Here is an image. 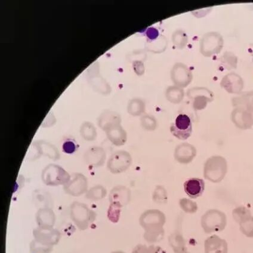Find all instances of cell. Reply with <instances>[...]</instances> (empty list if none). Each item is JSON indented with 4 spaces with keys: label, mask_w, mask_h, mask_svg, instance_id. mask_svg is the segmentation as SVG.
Segmentation results:
<instances>
[{
    "label": "cell",
    "mask_w": 253,
    "mask_h": 253,
    "mask_svg": "<svg viewBox=\"0 0 253 253\" xmlns=\"http://www.w3.org/2000/svg\"><path fill=\"white\" fill-rule=\"evenodd\" d=\"M166 217L163 212L156 211H146L140 218V224L145 229V240L149 243L160 242L163 240Z\"/></svg>",
    "instance_id": "1"
},
{
    "label": "cell",
    "mask_w": 253,
    "mask_h": 253,
    "mask_svg": "<svg viewBox=\"0 0 253 253\" xmlns=\"http://www.w3.org/2000/svg\"><path fill=\"white\" fill-rule=\"evenodd\" d=\"M70 216L80 231L87 229L96 218V213L84 203L74 202L70 207Z\"/></svg>",
    "instance_id": "2"
},
{
    "label": "cell",
    "mask_w": 253,
    "mask_h": 253,
    "mask_svg": "<svg viewBox=\"0 0 253 253\" xmlns=\"http://www.w3.org/2000/svg\"><path fill=\"white\" fill-rule=\"evenodd\" d=\"M71 179L70 174L62 167L56 164L47 165L42 172V182L47 186H64Z\"/></svg>",
    "instance_id": "3"
},
{
    "label": "cell",
    "mask_w": 253,
    "mask_h": 253,
    "mask_svg": "<svg viewBox=\"0 0 253 253\" xmlns=\"http://www.w3.org/2000/svg\"><path fill=\"white\" fill-rule=\"evenodd\" d=\"M29 160H36L42 156L47 157L53 161L59 160L60 155L58 149L51 143L39 140L34 142L28 153Z\"/></svg>",
    "instance_id": "4"
},
{
    "label": "cell",
    "mask_w": 253,
    "mask_h": 253,
    "mask_svg": "<svg viewBox=\"0 0 253 253\" xmlns=\"http://www.w3.org/2000/svg\"><path fill=\"white\" fill-rule=\"evenodd\" d=\"M202 226L207 234L220 232L225 229L226 224L225 215L217 211H211L204 214Z\"/></svg>",
    "instance_id": "5"
},
{
    "label": "cell",
    "mask_w": 253,
    "mask_h": 253,
    "mask_svg": "<svg viewBox=\"0 0 253 253\" xmlns=\"http://www.w3.org/2000/svg\"><path fill=\"white\" fill-rule=\"evenodd\" d=\"M170 130L177 139L183 140L188 139L192 132L191 119L186 114H179L172 123Z\"/></svg>",
    "instance_id": "6"
},
{
    "label": "cell",
    "mask_w": 253,
    "mask_h": 253,
    "mask_svg": "<svg viewBox=\"0 0 253 253\" xmlns=\"http://www.w3.org/2000/svg\"><path fill=\"white\" fill-rule=\"evenodd\" d=\"M66 194L72 197H80L88 191V180L84 174L75 173L69 182L63 186Z\"/></svg>",
    "instance_id": "7"
},
{
    "label": "cell",
    "mask_w": 253,
    "mask_h": 253,
    "mask_svg": "<svg viewBox=\"0 0 253 253\" xmlns=\"http://www.w3.org/2000/svg\"><path fill=\"white\" fill-rule=\"evenodd\" d=\"M34 240L49 246H54L59 243L61 234L54 228H42L37 227L33 231Z\"/></svg>",
    "instance_id": "8"
},
{
    "label": "cell",
    "mask_w": 253,
    "mask_h": 253,
    "mask_svg": "<svg viewBox=\"0 0 253 253\" xmlns=\"http://www.w3.org/2000/svg\"><path fill=\"white\" fill-rule=\"evenodd\" d=\"M131 162L130 155L125 151H119L112 155L108 167L113 173H120L126 170Z\"/></svg>",
    "instance_id": "9"
},
{
    "label": "cell",
    "mask_w": 253,
    "mask_h": 253,
    "mask_svg": "<svg viewBox=\"0 0 253 253\" xmlns=\"http://www.w3.org/2000/svg\"><path fill=\"white\" fill-rule=\"evenodd\" d=\"M105 158L104 150L102 148L97 146L89 148L84 155L85 165L94 168L102 166L105 162Z\"/></svg>",
    "instance_id": "10"
},
{
    "label": "cell",
    "mask_w": 253,
    "mask_h": 253,
    "mask_svg": "<svg viewBox=\"0 0 253 253\" xmlns=\"http://www.w3.org/2000/svg\"><path fill=\"white\" fill-rule=\"evenodd\" d=\"M205 253H228V244L216 235L211 236L204 242Z\"/></svg>",
    "instance_id": "11"
},
{
    "label": "cell",
    "mask_w": 253,
    "mask_h": 253,
    "mask_svg": "<svg viewBox=\"0 0 253 253\" xmlns=\"http://www.w3.org/2000/svg\"><path fill=\"white\" fill-rule=\"evenodd\" d=\"M36 222L39 228H53L56 222V215L50 208L39 209L36 215Z\"/></svg>",
    "instance_id": "12"
},
{
    "label": "cell",
    "mask_w": 253,
    "mask_h": 253,
    "mask_svg": "<svg viewBox=\"0 0 253 253\" xmlns=\"http://www.w3.org/2000/svg\"><path fill=\"white\" fill-rule=\"evenodd\" d=\"M186 194L192 199H195L203 195L205 189V182L198 178H191L184 184Z\"/></svg>",
    "instance_id": "13"
},
{
    "label": "cell",
    "mask_w": 253,
    "mask_h": 253,
    "mask_svg": "<svg viewBox=\"0 0 253 253\" xmlns=\"http://www.w3.org/2000/svg\"><path fill=\"white\" fill-rule=\"evenodd\" d=\"M130 191L125 187H117L112 191L109 195V201L111 204H114L122 208L130 201Z\"/></svg>",
    "instance_id": "14"
},
{
    "label": "cell",
    "mask_w": 253,
    "mask_h": 253,
    "mask_svg": "<svg viewBox=\"0 0 253 253\" xmlns=\"http://www.w3.org/2000/svg\"><path fill=\"white\" fill-rule=\"evenodd\" d=\"M33 201L37 208L40 209L50 208L53 205L52 198L48 192L42 190H37L34 192Z\"/></svg>",
    "instance_id": "15"
},
{
    "label": "cell",
    "mask_w": 253,
    "mask_h": 253,
    "mask_svg": "<svg viewBox=\"0 0 253 253\" xmlns=\"http://www.w3.org/2000/svg\"><path fill=\"white\" fill-rule=\"evenodd\" d=\"M169 244L174 253H189L186 241L180 233H174L169 237Z\"/></svg>",
    "instance_id": "16"
},
{
    "label": "cell",
    "mask_w": 253,
    "mask_h": 253,
    "mask_svg": "<svg viewBox=\"0 0 253 253\" xmlns=\"http://www.w3.org/2000/svg\"><path fill=\"white\" fill-rule=\"evenodd\" d=\"M108 135L109 140L114 145L121 146L125 144L126 134L122 128L115 127L111 128L108 131Z\"/></svg>",
    "instance_id": "17"
},
{
    "label": "cell",
    "mask_w": 253,
    "mask_h": 253,
    "mask_svg": "<svg viewBox=\"0 0 253 253\" xmlns=\"http://www.w3.org/2000/svg\"><path fill=\"white\" fill-rule=\"evenodd\" d=\"M106 195V190L100 185L92 187L85 194V198L92 201H98L102 199Z\"/></svg>",
    "instance_id": "18"
},
{
    "label": "cell",
    "mask_w": 253,
    "mask_h": 253,
    "mask_svg": "<svg viewBox=\"0 0 253 253\" xmlns=\"http://www.w3.org/2000/svg\"><path fill=\"white\" fill-rule=\"evenodd\" d=\"M53 250V247L45 245L36 240L31 241L30 246L31 253H50Z\"/></svg>",
    "instance_id": "19"
},
{
    "label": "cell",
    "mask_w": 253,
    "mask_h": 253,
    "mask_svg": "<svg viewBox=\"0 0 253 253\" xmlns=\"http://www.w3.org/2000/svg\"><path fill=\"white\" fill-rule=\"evenodd\" d=\"M81 135L85 140H94L96 137V131L92 124L85 123L81 128Z\"/></svg>",
    "instance_id": "20"
},
{
    "label": "cell",
    "mask_w": 253,
    "mask_h": 253,
    "mask_svg": "<svg viewBox=\"0 0 253 253\" xmlns=\"http://www.w3.org/2000/svg\"><path fill=\"white\" fill-rule=\"evenodd\" d=\"M79 149L77 143L73 139L65 141L62 145V151L66 154L71 155L76 152Z\"/></svg>",
    "instance_id": "21"
},
{
    "label": "cell",
    "mask_w": 253,
    "mask_h": 253,
    "mask_svg": "<svg viewBox=\"0 0 253 253\" xmlns=\"http://www.w3.org/2000/svg\"><path fill=\"white\" fill-rule=\"evenodd\" d=\"M241 231L246 237L253 238V218L241 223Z\"/></svg>",
    "instance_id": "22"
},
{
    "label": "cell",
    "mask_w": 253,
    "mask_h": 253,
    "mask_svg": "<svg viewBox=\"0 0 253 253\" xmlns=\"http://www.w3.org/2000/svg\"><path fill=\"white\" fill-rule=\"evenodd\" d=\"M235 220L243 223L244 221L249 219L250 212L245 208L236 209L234 212Z\"/></svg>",
    "instance_id": "23"
},
{
    "label": "cell",
    "mask_w": 253,
    "mask_h": 253,
    "mask_svg": "<svg viewBox=\"0 0 253 253\" xmlns=\"http://www.w3.org/2000/svg\"><path fill=\"white\" fill-rule=\"evenodd\" d=\"M120 207L111 204L109 207L108 211V217L109 220L113 221L114 223L117 222L119 221L120 215Z\"/></svg>",
    "instance_id": "24"
},
{
    "label": "cell",
    "mask_w": 253,
    "mask_h": 253,
    "mask_svg": "<svg viewBox=\"0 0 253 253\" xmlns=\"http://www.w3.org/2000/svg\"><path fill=\"white\" fill-rule=\"evenodd\" d=\"M180 204L181 208L183 209L184 211L187 212H191L192 213V212L197 211V204L190 200L183 199L180 200Z\"/></svg>",
    "instance_id": "25"
},
{
    "label": "cell",
    "mask_w": 253,
    "mask_h": 253,
    "mask_svg": "<svg viewBox=\"0 0 253 253\" xmlns=\"http://www.w3.org/2000/svg\"><path fill=\"white\" fill-rule=\"evenodd\" d=\"M132 253H158L156 249L153 246H146L139 244L134 247Z\"/></svg>",
    "instance_id": "26"
},
{
    "label": "cell",
    "mask_w": 253,
    "mask_h": 253,
    "mask_svg": "<svg viewBox=\"0 0 253 253\" xmlns=\"http://www.w3.org/2000/svg\"><path fill=\"white\" fill-rule=\"evenodd\" d=\"M111 253H126L122 252V251H116V252H112Z\"/></svg>",
    "instance_id": "27"
}]
</instances>
